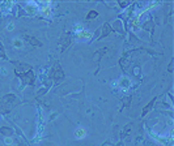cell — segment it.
I'll return each mask as SVG.
<instances>
[{"label": "cell", "mask_w": 174, "mask_h": 146, "mask_svg": "<svg viewBox=\"0 0 174 146\" xmlns=\"http://www.w3.org/2000/svg\"><path fill=\"white\" fill-rule=\"evenodd\" d=\"M118 84H119V87L122 89V91H127L128 89H130L131 86H132V84H131V81L128 80L127 77H122L118 80Z\"/></svg>", "instance_id": "6da1fadb"}, {"label": "cell", "mask_w": 174, "mask_h": 146, "mask_svg": "<svg viewBox=\"0 0 174 146\" xmlns=\"http://www.w3.org/2000/svg\"><path fill=\"white\" fill-rule=\"evenodd\" d=\"M38 7L41 8V12L43 13L45 17H50L51 16V3H41L38 4Z\"/></svg>", "instance_id": "7a4b0ae2"}, {"label": "cell", "mask_w": 174, "mask_h": 146, "mask_svg": "<svg viewBox=\"0 0 174 146\" xmlns=\"http://www.w3.org/2000/svg\"><path fill=\"white\" fill-rule=\"evenodd\" d=\"M13 7H15V3H12V1H7V3L1 4V11H3L4 13H11Z\"/></svg>", "instance_id": "3957f363"}, {"label": "cell", "mask_w": 174, "mask_h": 146, "mask_svg": "<svg viewBox=\"0 0 174 146\" xmlns=\"http://www.w3.org/2000/svg\"><path fill=\"white\" fill-rule=\"evenodd\" d=\"M77 38L80 40H83V39H90V38H92V34H90L89 31H87V30H83L81 33H79V34H77Z\"/></svg>", "instance_id": "277c9868"}, {"label": "cell", "mask_w": 174, "mask_h": 146, "mask_svg": "<svg viewBox=\"0 0 174 146\" xmlns=\"http://www.w3.org/2000/svg\"><path fill=\"white\" fill-rule=\"evenodd\" d=\"M75 136L77 137V138H84L87 136V131H85L84 128H77L76 131H75Z\"/></svg>", "instance_id": "5b68a950"}, {"label": "cell", "mask_w": 174, "mask_h": 146, "mask_svg": "<svg viewBox=\"0 0 174 146\" xmlns=\"http://www.w3.org/2000/svg\"><path fill=\"white\" fill-rule=\"evenodd\" d=\"M24 46V44H22V40L21 39H13V47H16V48H21V47Z\"/></svg>", "instance_id": "8992f818"}, {"label": "cell", "mask_w": 174, "mask_h": 146, "mask_svg": "<svg viewBox=\"0 0 174 146\" xmlns=\"http://www.w3.org/2000/svg\"><path fill=\"white\" fill-rule=\"evenodd\" d=\"M83 30H84V26H83V25H79V24H77V25H75V31H76L77 34H79V33H81Z\"/></svg>", "instance_id": "52a82bcc"}, {"label": "cell", "mask_w": 174, "mask_h": 146, "mask_svg": "<svg viewBox=\"0 0 174 146\" xmlns=\"http://www.w3.org/2000/svg\"><path fill=\"white\" fill-rule=\"evenodd\" d=\"M4 142H5L7 145H12V143H13V140L11 138V137H5V140H4Z\"/></svg>", "instance_id": "ba28073f"}, {"label": "cell", "mask_w": 174, "mask_h": 146, "mask_svg": "<svg viewBox=\"0 0 174 146\" xmlns=\"http://www.w3.org/2000/svg\"><path fill=\"white\" fill-rule=\"evenodd\" d=\"M13 28H15V25H13V24H9V25H8V30H13Z\"/></svg>", "instance_id": "9c48e42d"}]
</instances>
